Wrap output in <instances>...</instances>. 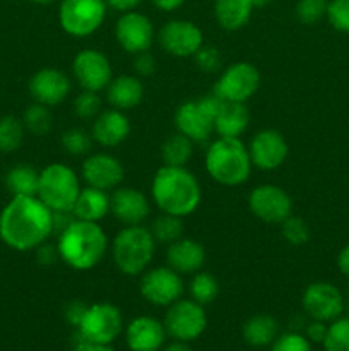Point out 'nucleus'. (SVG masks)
I'll return each instance as SVG.
<instances>
[{
  "label": "nucleus",
  "instance_id": "obj_34",
  "mask_svg": "<svg viewBox=\"0 0 349 351\" xmlns=\"http://www.w3.org/2000/svg\"><path fill=\"white\" fill-rule=\"evenodd\" d=\"M151 233H153L156 243L170 245V243L177 242L178 239H181V233H183V223H181V218H178V216L161 213V215L153 221Z\"/></svg>",
  "mask_w": 349,
  "mask_h": 351
},
{
  "label": "nucleus",
  "instance_id": "obj_1",
  "mask_svg": "<svg viewBox=\"0 0 349 351\" xmlns=\"http://www.w3.org/2000/svg\"><path fill=\"white\" fill-rule=\"evenodd\" d=\"M53 233V213L38 195H12L0 213V239L19 252L34 250Z\"/></svg>",
  "mask_w": 349,
  "mask_h": 351
},
{
  "label": "nucleus",
  "instance_id": "obj_17",
  "mask_svg": "<svg viewBox=\"0 0 349 351\" xmlns=\"http://www.w3.org/2000/svg\"><path fill=\"white\" fill-rule=\"evenodd\" d=\"M289 146L283 134L276 129H262L252 137L248 146L253 167L263 171L277 170L286 161Z\"/></svg>",
  "mask_w": 349,
  "mask_h": 351
},
{
  "label": "nucleus",
  "instance_id": "obj_6",
  "mask_svg": "<svg viewBox=\"0 0 349 351\" xmlns=\"http://www.w3.org/2000/svg\"><path fill=\"white\" fill-rule=\"evenodd\" d=\"M79 177L64 163H51L40 171L38 197L51 213H72L79 192Z\"/></svg>",
  "mask_w": 349,
  "mask_h": 351
},
{
  "label": "nucleus",
  "instance_id": "obj_27",
  "mask_svg": "<svg viewBox=\"0 0 349 351\" xmlns=\"http://www.w3.org/2000/svg\"><path fill=\"white\" fill-rule=\"evenodd\" d=\"M109 213V194L94 187H84L79 192L72 215L81 221L99 223Z\"/></svg>",
  "mask_w": 349,
  "mask_h": 351
},
{
  "label": "nucleus",
  "instance_id": "obj_44",
  "mask_svg": "<svg viewBox=\"0 0 349 351\" xmlns=\"http://www.w3.org/2000/svg\"><path fill=\"white\" fill-rule=\"evenodd\" d=\"M133 69H135L137 75L140 77H149L156 71V58L153 57V53H149V50L140 51V53L133 55Z\"/></svg>",
  "mask_w": 349,
  "mask_h": 351
},
{
  "label": "nucleus",
  "instance_id": "obj_32",
  "mask_svg": "<svg viewBox=\"0 0 349 351\" xmlns=\"http://www.w3.org/2000/svg\"><path fill=\"white\" fill-rule=\"evenodd\" d=\"M23 123L27 132L34 136H47L53 127V115L50 112V106L34 101L24 112Z\"/></svg>",
  "mask_w": 349,
  "mask_h": 351
},
{
  "label": "nucleus",
  "instance_id": "obj_49",
  "mask_svg": "<svg viewBox=\"0 0 349 351\" xmlns=\"http://www.w3.org/2000/svg\"><path fill=\"white\" fill-rule=\"evenodd\" d=\"M337 267L346 278H349V243L346 247H342L341 252H339Z\"/></svg>",
  "mask_w": 349,
  "mask_h": 351
},
{
  "label": "nucleus",
  "instance_id": "obj_7",
  "mask_svg": "<svg viewBox=\"0 0 349 351\" xmlns=\"http://www.w3.org/2000/svg\"><path fill=\"white\" fill-rule=\"evenodd\" d=\"M221 99L216 95L181 103L174 113L177 130L194 143H205L214 134V120Z\"/></svg>",
  "mask_w": 349,
  "mask_h": 351
},
{
  "label": "nucleus",
  "instance_id": "obj_37",
  "mask_svg": "<svg viewBox=\"0 0 349 351\" xmlns=\"http://www.w3.org/2000/svg\"><path fill=\"white\" fill-rule=\"evenodd\" d=\"M62 147L67 151L72 156H82V154H88L92 147V136L91 132H86L84 129H79V127H74V129H68L62 134L60 137Z\"/></svg>",
  "mask_w": 349,
  "mask_h": 351
},
{
  "label": "nucleus",
  "instance_id": "obj_14",
  "mask_svg": "<svg viewBox=\"0 0 349 351\" xmlns=\"http://www.w3.org/2000/svg\"><path fill=\"white\" fill-rule=\"evenodd\" d=\"M72 74L84 91H105L113 79L109 58L103 51L86 48L79 51L72 62Z\"/></svg>",
  "mask_w": 349,
  "mask_h": 351
},
{
  "label": "nucleus",
  "instance_id": "obj_30",
  "mask_svg": "<svg viewBox=\"0 0 349 351\" xmlns=\"http://www.w3.org/2000/svg\"><path fill=\"white\" fill-rule=\"evenodd\" d=\"M40 171L31 165H17L7 171L5 185L12 195H38Z\"/></svg>",
  "mask_w": 349,
  "mask_h": 351
},
{
  "label": "nucleus",
  "instance_id": "obj_28",
  "mask_svg": "<svg viewBox=\"0 0 349 351\" xmlns=\"http://www.w3.org/2000/svg\"><path fill=\"white\" fill-rule=\"evenodd\" d=\"M252 0H216L214 16L219 26L226 31H238L252 16Z\"/></svg>",
  "mask_w": 349,
  "mask_h": 351
},
{
  "label": "nucleus",
  "instance_id": "obj_21",
  "mask_svg": "<svg viewBox=\"0 0 349 351\" xmlns=\"http://www.w3.org/2000/svg\"><path fill=\"white\" fill-rule=\"evenodd\" d=\"M109 213L125 226L140 225L149 216V199L133 187H116L109 195Z\"/></svg>",
  "mask_w": 349,
  "mask_h": 351
},
{
  "label": "nucleus",
  "instance_id": "obj_45",
  "mask_svg": "<svg viewBox=\"0 0 349 351\" xmlns=\"http://www.w3.org/2000/svg\"><path fill=\"white\" fill-rule=\"evenodd\" d=\"M86 311H88V305H84L82 302L75 300L65 307V319H67L72 326H75V328H77V326L81 324L82 317H84Z\"/></svg>",
  "mask_w": 349,
  "mask_h": 351
},
{
  "label": "nucleus",
  "instance_id": "obj_38",
  "mask_svg": "<svg viewBox=\"0 0 349 351\" xmlns=\"http://www.w3.org/2000/svg\"><path fill=\"white\" fill-rule=\"evenodd\" d=\"M281 235H283V239L289 245L300 247L305 245L310 240L311 233L310 226H308V223L303 218L291 215L289 218H286L281 223Z\"/></svg>",
  "mask_w": 349,
  "mask_h": 351
},
{
  "label": "nucleus",
  "instance_id": "obj_16",
  "mask_svg": "<svg viewBox=\"0 0 349 351\" xmlns=\"http://www.w3.org/2000/svg\"><path fill=\"white\" fill-rule=\"evenodd\" d=\"M301 304L308 317L322 322H332L341 317L346 307L344 297L339 288L327 281H315L308 285Z\"/></svg>",
  "mask_w": 349,
  "mask_h": 351
},
{
  "label": "nucleus",
  "instance_id": "obj_51",
  "mask_svg": "<svg viewBox=\"0 0 349 351\" xmlns=\"http://www.w3.org/2000/svg\"><path fill=\"white\" fill-rule=\"evenodd\" d=\"M70 351H115L109 348V345H94V343L79 341Z\"/></svg>",
  "mask_w": 349,
  "mask_h": 351
},
{
  "label": "nucleus",
  "instance_id": "obj_33",
  "mask_svg": "<svg viewBox=\"0 0 349 351\" xmlns=\"http://www.w3.org/2000/svg\"><path fill=\"white\" fill-rule=\"evenodd\" d=\"M24 127L23 120L16 119L12 115H5L0 119V153H14L21 147L24 141Z\"/></svg>",
  "mask_w": 349,
  "mask_h": 351
},
{
  "label": "nucleus",
  "instance_id": "obj_18",
  "mask_svg": "<svg viewBox=\"0 0 349 351\" xmlns=\"http://www.w3.org/2000/svg\"><path fill=\"white\" fill-rule=\"evenodd\" d=\"M115 38L127 53L137 55L146 51L154 41L153 23L149 17L135 10L123 12V16L116 21Z\"/></svg>",
  "mask_w": 349,
  "mask_h": 351
},
{
  "label": "nucleus",
  "instance_id": "obj_46",
  "mask_svg": "<svg viewBox=\"0 0 349 351\" xmlns=\"http://www.w3.org/2000/svg\"><path fill=\"white\" fill-rule=\"evenodd\" d=\"M327 322L313 321L311 319L310 324L307 326V338L310 339V343H324L325 335H327Z\"/></svg>",
  "mask_w": 349,
  "mask_h": 351
},
{
  "label": "nucleus",
  "instance_id": "obj_20",
  "mask_svg": "<svg viewBox=\"0 0 349 351\" xmlns=\"http://www.w3.org/2000/svg\"><path fill=\"white\" fill-rule=\"evenodd\" d=\"M29 93L34 101L41 105H60L70 93V79L55 67L40 69L29 79Z\"/></svg>",
  "mask_w": 349,
  "mask_h": 351
},
{
  "label": "nucleus",
  "instance_id": "obj_53",
  "mask_svg": "<svg viewBox=\"0 0 349 351\" xmlns=\"http://www.w3.org/2000/svg\"><path fill=\"white\" fill-rule=\"evenodd\" d=\"M270 0H252V3H253V9H260V7H266L267 3H269Z\"/></svg>",
  "mask_w": 349,
  "mask_h": 351
},
{
  "label": "nucleus",
  "instance_id": "obj_3",
  "mask_svg": "<svg viewBox=\"0 0 349 351\" xmlns=\"http://www.w3.org/2000/svg\"><path fill=\"white\" fill-rule=\"evenodd\" d=\"M58 256L75 271H88L98 266L108 250V237L99 223L74 219L58 235Z\"/></svg>",
  "mask_w": 349,
  "mask_h": 351
},
{
  "label": "nucleus",
  "instance_id": "obj_47",
  "mask_svg": "<svg viewBox=\"0 0 349 351\" xmlns=\"http://www.w3.org/2000/svg\"><path fill=\"white\" fill-rule=\"evenodd\" d=\"M36 259L38 263L41 264H53L55 261L60 259V256H58V247H51L50 243H41L40 247L36 249Z\"/></svg>",
  "mask_w": 349,
  "mask_h": 351
},
{
  "label": "nucleus",
  "instance_id": "obj_48",
  "mask_svg": "<svg viewBox=\"0 0 349 351\" xmlns=\"http://www.w3.org/2000/svg\"><path fill=\"white\" fill-rule=\"evenodd\" d=\"M106 5H109L112 9L120 10V12H130V10L135 9L140 3V0H105Z\"/></svg>",
  "mask_w": 349,
  "mask_h": 351
},
{
  "label": "nucleus",
  "instance_id": "obj_9",
  "mask_svg": "<svg viewBox=\"0 0 349 351\" xmlns=\"http://www.w3.org/2000/svg\"><path fill=\"white\" fill-rule=\"evenodd\" d=\"M81 341L94 345H112L123 329V319L118 307L106 302L89 305L77 326Z\"/></svg>",
  "mask_w": 349,
  "mask_h": 351
},
{
  "label": "nucleus",
  "instance_id": "obj_8",
  "mask_svg": "<svg viewBox=\"0 0 349 351\" xmlns=\"http://www.w3.org/2000/svg\"><path fill=\"white\" fill-rule=\"evenodd\" d=\"M106 17L105 0H62L58 23L74 38L91 36L101 27Z\"/></svg>",
  "mask_w": 349,
  "mask_h": 351
},
{
  "label": "nucleus",
  "instance_id": "obj_4",
  "mask_svg": "<svg viewBox=\"0 0 349 351\" xmlns=\"http://www.w3.org/2000/svg\"><path fill=\"white\" fill-rule=\"evenodd\" d=\"M248 147L240 137H218L205 153V170L209 177L226 187L245 184L252 173Z\"/></svg>",
  "mask_w": 349,
  "mask_h": 351
},
{
  "label": "nucleus",
  "instance_id": "obj_25",
  "mask_svg": "<svg viewBox=\"0 0 349 351\" xmlns=\"http://www.w3.org/2000/svg\"><path fill=\"white\" fill-rule=\"evenodd\" d=\"M144 84L139 77L130 74L116 75L106 88V99L112 108L127 112L139 106L144 99Z\"/></svg>",
  "mask_w": 349,
  "mask_h": 351
},
{
  "label": "nucleus",
  "instance_id": "obj_40",
  "mask_svg": "<svg viewBox=\"0 0 349 351\" xmlns=\"http://www.w3.org/2000/svg\"><path fill=\"white\" fill-rule=\"evenodd\" d=\"M327 0H300L296 3V17L303 24H317L327 16Z\"/></svg>",
  "mask_w": 349,
  "mask_h": 351
},
{
  "label": "nucleus",
  "instance_id": "obj_15",
  "mask_svg": "<svg viewBox=\"0 0 349 351\" xmlns=\"http://www.w3.org/2000/svg\"><path fill=\"white\" fill-rule=\"evenodd\" d=\"M157 41L166 53L178 58L194 57L204 47L202 29L192 21H168L157 33Z\"/></svg>",
  "mask_w": 349,
  "mask_h": 351
},
{
  "label": "nucleus",
  "instance_id": "obj_11",
  "mask_svg": "<svg viewBox=\"0 0 349 351\" xmlns=\"http://www.w3.org/2000/svg\"><path fill=\"white\" fill-rule=\"evenodd\" d=\"M205 328H207V315H205L204 305L197 304L195 300L180 298L168 307L164 329L171 338L181 343L194 341L201 338Z\"/></svg>",
  "mask_w": 349,
  "mask_h": 351
},
{
  "label": "nucleus",
  "instance_id": "obj_5",
  "mask_svg": "<svg viewBox=\"0 0 349 351\" xmlns=\"http://www.w3.org/2000/svg\"><path fill=\"white\" fill-rule=\"evenodd\" d=\"M156 252V240L142 225L125 226L115 235L112 257L115 267L125 276H139L147 271Z\"/></svg>",
  "mask_w": 349,
  "mask_h": 351
},
{
  "label": "nucleus",
  "instance_id": "obj_29",
  "mask_svg": "<svg viewBox=\"0 0 349 351\" xmlns=\"http://www.w3.org/2000/svg\"><path fill=\"white\" fill-rule=\"evenodd\" d=\"M277 332H279V324L272 315L257 314L250 317L243 324L242 335L243 339L253 348H263L276 341Z\"/></svg>",
  "mask_w": 349,
  "mask_h": 351
},
{
  "label": "nucleus",
  "instance_id": "obj_36",
  "mask_svg": "<svg viewBox=\"0 0 349 351\" xmlns=\"http://www.w3.org/2000/svg\"><path fill=\"white\" fill-rule=\"evenodd\" d=\"M322 345L325 351H349V317L332 321Z\"/></svg>",
  "mask_w": 349,
  "mask_h": 351
},
{
  "label": "nucleus",
  "instance_id": "obj_19",
  "mask_svg": "<svg viewBox=\"0 0 349 351\" xmlns=\"http://www.w3.org/2000/svg\"><path fill=\"white\" fill-rule=\"evenodd\" d=\"M81 175L89 187L109 192L120 187L125 170L118 158H115L113 154L96 153L82 161Z\"/></svg>",
  "mask_w": 349,
  "mask_h": 351
},
{
  "label": "nucleus",
  "instance_id": "obj_23",
  "mask_svg": "<svg viewBox=\"0 0 349 351\" xmlns=\"http://www.w3.org/2000/svg\"><path fill=\"white\" fill-rule=\"evenodd\" d=\"M130 122L125 112L106 110L94 119L91 127V136L96 144L103 147H116L129 137Z\"/></svg>",
  "mask_w": 349,
  "mask_h": 351
},
{
  "label": "nucleus",
  "instance_id": "obj_35",
  "mask_svg": "<svg viewBox=\"0 0 349 351\" xmlns=\"http://www.w3.org/2000/svg\"><path fill=\"white\" fill-rule=\"evenodd\" d=\"M190 295L192 300H195L201 305H207L216 300L219 295V283L211 273L198 271L194 274L190 281Z\"/></svg>",
  "mask_w": 349,
  "mask_h": 351
},
{
  "label": "nucleus",
  "instance_id": "obj_10",
  "mask_svg": "<svg viewBox=\"0 0 349 351\" xmlns=\"http://www.w3.org/2000/svg\"><path fill=\"white\" fill-rule=\"evenodd\" d=\"M260 86V72L250 62H235L222 71L214 86V95L221 101L245 103Z\"/></svg>",
  "mask_w": 349,
  "mask_h": 351
},
{
  "label": "nucleus",
  "instance_id": "obj_42",
  "mask_svg": "<svg viewBox=\"0 0 349 351\" xmlns=\"http://www.w3.org/2000/svg\"><path fill=\"white\" fill-rule=\"evenodd\" d=\"M270 351H313L311 343L307 336L298 332H286V335L276 338Z\"/></svg>",
  "mask_w": 349,
  "mask_h": 351
},
{
  "label": "nucleus",
  "instance_id": "obj_31",
  "mask_svg": "<svg viewBox=\"0 0 349 351\" xmlns=\"http://www.w3.org/2000/svg\"><path fill=\"white\" fill-rule=\"evenodd\" d=\"M194 154V141L181 132L171 134L161 146V158L168 167H185Z\"/></svg>",
  "mask_w": 349,
  "mask_h": 351
},
{
  "label": "nucleus",
  "instance_id": "obj_22",
  "mask_svg": "<svg viewBox=\"0 0 349 351\" xmlns=\"http://www.w3.org/2000/svg\"><path fill=\"white\" fill-rule=\"evenodd\" d=\"M125 339L130 351H159L166 339V329L157 319L140 315L127 326Z\"/></svg>",
  "mask_w": 349,
  "mask_h": 351
},
{
  "label": "nucleus",
  "instance_id": "obj_52",
  "mask_svg": "<svg viewBox=\"0 0 349 351\" xmlns=\"http://www.w3.org/2000/svg\"><path fill=\"white\" fill-rule=\"evenodd\" d=\"M164 351H192V350L188 348V346L185 345V343L178 341V343H173V345H170V346H168V348L164 350Z\"/></svg>",
  "mask_w": 349,
  "mask_h": 351
},
{
  "label": "nucleus",
  "instance_id": "obj_12",
  "mask_svg": "<svg viewBox=\"0 0 349 351\" xmlns=\"http://www.w3.org/2000/svg\"><path fill=\"white\" fill-rule=\"evenodd\" d=\"M140 295L146 302L156 307H170L180 300L183 293V280L181 274L171 269L170 266H159L142 273L139 285Z\"/></svg>",
  "mask_w": 349,
  "mask_h": 351
},
{
  "label": "nucleus",
  "instance_id": "obj_24",
  "mask_svg": "<svg viewBox=\"0 0 349 351\" xmlns=\"http://www.w3.org/2000/svg\"><path fill=\"white\" fill-rule=\"evenodd\" d=\"M166 263L178 274H195L204 267L205 249L194 239H178L168 245Z\"/></svg>",
  "mask_w": 349,
  "mask_h": 351
},
{
  "label": "nucleus",
  "instance_id": "obj_43",
  "mask_svg": "<svg viewBox=\"0 0 349 351\" xmlns=\"http://www.w3.org/2000/svg\"><path fill=\"white\" fill-rule=\"evenodd\" d=\"M194 58L197 67L201 69V71L209 72V74L221 69V55H219L218 48L214 47H205L204 45V47L194 55Z\"/></svg>",
  "mask_w": 349,
  "mask_h": 351
},
{
  "label": "nucleus",
  "instance_id": "obj_41",
  "mask_svg": "<svg viewBox=\"0 0 349 351\" xmlns=\"http://www.w3.org/2000/svg\"><path fill=\"white\" fill-rule=\"evenodd\" d=\"M325 17L334 29L349 34V0H331Z\"/></svg>",
  "mask_w": 349,
  "mask_h": 351
},
{
  "label": "nucleus",
  "instance_id": "obj_26",
  "mask_svg": "<svg viewBox=\"0 0 349 351\" xmlns=\"http://www.w3.org/2000/svg\"><path fill=\"white\" fill-rule=\"evenodd\" d=\"M250 123V112L245 103L221 101L214 120V132L219 137H240Z\"/></svg>",
  "mask_w": 349,
  "mask_h": 351
},
{
  "label": "nucleus",
  "instance_id": "obj_2",
  "mask_svg": "<svg viewBox=\"0 0 349 351\" xmlns=\"http://www.w3.org/2000/svg\"><path fill=\"white\" fill-rule=\"evenodd\" d=\"M151 195L161 213L185 218L197 211L202 189L195 175L185 167L163 165L154 175Z\"/></svg>",
  "mask_w": 349,
  "mask_h": 351
},
{
  "label": "nucleus",
  "instance_id": "obj_50",
  "mask_svg": "<svg viewBox=\"0 0 349 351\" xmlns=\"http://www.w3.org/2000/svg\"><path fill=\"white\" fill-rule=\"evenodd\" d=\"M154 5L159 10H164V12H171V10L180 9L185 3V0H151Z\"/></svg>",
  "mask_w": 349,
  "mask_h": 351
},
{
  "label": "nucleus",
  "instance_id": "obj_39",
  "mask_svg": "<svg viewBox=\"0 0 349 351\" xmlns=\"http://www.w3.org/2000/svg\"><path fill=\"white\" fill-rule=\"evenodd\" d=\"M99 110H101V98L98 96V93L92 91H84L79 93L74 99V113L82 120H91L96 119L99 115Z\"/></svg>",
  "mask_w": 349,
  "mask_h": 351
},
{
  "label": "nucleus",
  "instance_id": "obj_13",
  "mask_svg": "<svg viewBox=\"0 0 349 351\" xmlns=\"http://www.w3.org/2000/svg\"><path fill=\"white\" fill-rule=\"evenodd\" d=\"M248 208L257 219L269 225H281L293 215V201L283 187L263 184L248 195Z\"/></svg>",
  "mask_w": 349,
  "mask_h": 351
},
{
  "label": "nucleus",
  "instance_id": "obj_54",
  "mask_svg": "<svg viewBox=\"0 0 349 351\" xmlns=\"http://www.w3.org/2000/svg\"><path fill=\"white\" fill-rule=\"evenodd\" d=\"M31 2H36V3H51L55 0H31Z\"/></svg>",
  "mask_w": 349,
  "mask_h": 351
}]
</instances>
